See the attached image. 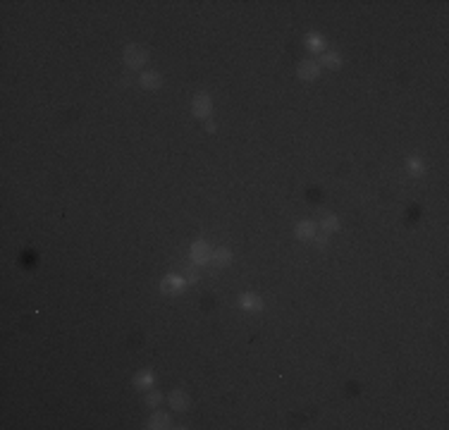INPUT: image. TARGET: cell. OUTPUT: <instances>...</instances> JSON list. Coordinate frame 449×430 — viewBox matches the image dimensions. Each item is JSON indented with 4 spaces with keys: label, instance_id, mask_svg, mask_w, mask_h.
Masks as SVG:
<instances>
[{
    "label": "cell",
    "instance_id": "obj_12",
    "mask_svg": "<svg viewBox=\"0 0 449 430\" xmlns=\"http://www.w3.org/2000/svg\"><path fill=\"white\" fill-rule=\"evenodd\" d=\"M210 260H213L218 268H223V265H227V263L232 260V254H229V249H218V251L210 256Z\"/></svg>",
    "mask_w": 449,
    "mask_h": 430
},
{
    "label": "cell",
    "instance_id": "obj_17",
    "mask_svg": "<svg viewBox=\"0 0 449 430\" xmlns=\"http://www.w3.org/2000/svg\"><path fill=\"white\" fill-rule=\"evenodd\" d=\"M409 170L414 172V174H421V172H423L421 160H418V158H409Z\"/></svg>",
    "mask_w": 449,
    "mask_h": 430
},
{
    "label": "cell",
    "instance_id": "obj_14",
    "mask_svg": "<svg viewBox=\"0 0 449 430\" xmlns=\"http://www.w3.org/2000/svg\"><path fill=\"white\" fill-rule=\"evenodd\" d=\"M323 65H325V67H330V69H337V67L342 65V60H339L337 53H328V55H323Z\"/></svg>",
    "mask_w": 449,
    "mask_h": 430
},
{
    "label": "cell",
    "instance_id": "obj_10",
    "mask_svg": "<svg viewBox=\"0 0 449 430\" xmlns=\"http://www.w3.org/2000/svg\"><path fill=\"white\" fill-rule=\"evenodd\" d=\"M239 304H242V309H246V311H258V309L263 306V301H260L258 296H253V294H244V296L239 299Z\"/></svg>",
    "mask_w": 449,
    "mask_h": 430
},
{
    "label": "cell",
    "instance_id": "obj_5",
    "mask_svg": "<svg viewBox=\"0 0 449 430\" xmlns=\"http://www.w3.org/2000/svg\"><path fill=\"white\" fill-rule=\"evenodd\" d=\"M182 287H184V277H179V275H168L163 280V292L165 294H177Z\"/></svg>",
    "mask_w": 449,
    "mask_h": 430
},
{
    "label": "cell",
    "instance_id": "obj_15",
    "mask_svg": "<svg viewBox=\"0 0 449 430\" xmlns=\"http://www.w3.org/2000/svg\"><path fill=\"white\" fill-rule=\"evenodd\" d=\"M320 227H323V232H335V229L339 227V220H337L335 215H328V218L320 223Z\"/></svg>",
    "mask_w": 449,
    "mask_h": 430
},
{
    "label": "cell",
    "instance_id": "obj_6",
    "mask_svg": "<svg viewBox=\"0 0 449 430\" xmlns=\"http://www.w3.org/2000/svg\"><path fill=\"white\" fill-rule=\"evenodd\" d=\"M170 406H172L174 411H184V409L189 406V397H187L182 390H174V392L170 395Z\"/></svg>",
    "mask_w": 449,
    "mask_h": 430
},
{
    "label": "cell",
    "instance_id": "obj_1",
    "mask_svg": "<svg viewBox=\"0 0 449 430\" xmlns=\"http://www.w3.org/2000/svg\"><path fill=\"white\" fill-rule=\"evenodd\" d=\"M146 60H148V53L143 48H139V46H127L124 48V62L129 67H141Z\"/></svg>",
    "mask_w": 449,
    "mask_h": 430
},
{
    "label": "cell",
    "instance_id": "obj_4",
    "mask_svg": "<svg viewBox=\"0 0 449 430\" xmlns=\"http://www.w3.org/2000/svg\"><path fill=\"white\" fill-rule=\"evenodd\" d=\"M318 72H320V67H318V62H313V60H304V62L299 65V77H301L304 82L315 79V77H318Z\"/></svg>",
    "mask_w": 449,
    "mask_h": 430
},
{
    "label": "cell",
    "instance_id": "obj_9",
    "mask_svg": "<svg viewBox=\"0 0 449 430\" xmlns=\"http://www.w3.org/2000/svg\"><path fill=\"white\" fill-rule=\"evenodd\" d=\"M132 385L134 387H139V390H146V387H151L153 385V375L148 371H141L134 375V380H132Z\"/></svg>",
    "mask_w": 449,
    "mask_h": 430
},
{
    "label": "cell",
    "instance_id": "obj_16",
    "mask_svg": "<svg viewBox=\"0 0 449 430\" xmlns=\"http://www.w3.org/2000/svg\"><path fill=\"white\" fill-rule=\"evenodd\" d=\"M163 401V395L160 392H148L146 395V406H158Z\"/></svg>",
    "mask_w": 449,
    "mask_h": 430
},
{
    "label": "cell",
    "instance_id": "obj_2",
    "mask_svg": "<svg viewBox=\"0 0 449 430\" xmlns=\"http://www.w3.org/2000/svg\"><path fill=\"white\" fill-rule=\"evenodd\" d=\"M210 246L206 244V241H196L194 246H191V260L196 263V265H206L208 260H210Z\"/></svg>",
    "mask_w": 449,
    "mask_h": 430
},
{
    "label": "cell",
    "instance_id": "obj_3",
    "mask_svg": "<svg viewBox=\"0 0 449 430\" xmlns=\"http://www.w3.org/2000/svg\"><path fill=\"white\" fill-rule=\"evenodd\" d=\"M210 108H213V103H210V98L206 93H198L196 98H194V115L196 117H208Z\"/></svg>",
    "mask_w": 449,
    "mask_h": 430
},
{
    "label": "cell",
    "instance_id": "obj_11",
    "mask_svg": "<svg viewBox=\"0 0 449 430\" xmlns=\"http://www.w3.org/2000/svg\"><path fill=\"white\" fill-rule=\"evenodd\" d=\"M170 423H172V421H170L168 413H153V418L148 421V428H155V430L158 428H170Z\"/></svg>",
    "mask_w": 449,
    "mask_h": 430
},
{
    "label": "cell",
    "instance_id": "obj_8",
    "mask_svg": "<svg viewBox=\"0 0 449 430\" xmlns=\"http://www.w3.org/2000/svg\"><path fill=\"white\" fill-rule=\"evenodd\" d=\"M160 74L158 72H143L141 74V86L143 88H160Z\"/></svg>",
    "mask_w": 449,
    "mask_h": 430
},
{
    "label": "cell",
    "instance_id": "obj_18",
    "mask_svg": "<svg viewBox=\"0 0 449 430\" xmlns=\"http://www.w3.org/2000/svg\"><path fill=\"white\" fill-rule=\"evenodd\" d=\"M184 280H187V282H196V280H198V273L194 270V268H189V270H187V275H184Z\"/></svg>",
    "mask_w": 449,
    "mask_h": 430
},
{
    "label": "cell",
    "instance_id": "obj_13",
    "mask_svg": "<svg viewBox=\"0 0 449 430\" xmlns=\"http://www.w3.org/2000/svg\"><path fill=\"white\" fill-rule=\"evenodd\" d=\"M306 46H309V51H323L325 48V38L323 36H318V34H311L309 38H306Z\"/></svg>",
    "mask_w": 449,
    "mask_h": 430
},
{
    "label": "cell",
    "instance_id": "obj_7",
    "mask_svg": "<svg viewBox=\"0 0 449 430\" xmlns=\"http://www.w3.org/2000/svg\"><path fill=\"white\" fill-rule=\"evenodd\" d=\"M296 237H299V239H313V237H315V223H311V220L299 223V225H296Z\"/></svg>",
    "mask_w": 449,
    "mask_h": 430
},
{
    "label": "cell",
    "instance_id": "obj_19",
    "mask_svg": "<svg viewBox=\"0 0 449 430\" xmlns=\"http://www.w3.org/2000/svg\"><path fill=\"white\" fill-rule=\"evenodd\" d=\"M313 241H315V246H325L328 244V234H318V237H313Z\"/></svg>",
    "mask_w": 449,
    "mask_h": 430
}]
</instances>
